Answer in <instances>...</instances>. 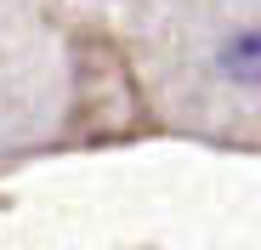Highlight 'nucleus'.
<instances>
[{
	"label": "nucleus",
	"mask_w": 261,
	"mask_h": 250,
	"mask_svg": "<svg viewBox=\"0 0 261 250\" xmlns=\"http://www.w3.org/2000/svg\"><path fill=\"white\" fill-rule=\"evenodd\" d=\"M216 74L233 86H261V29H233L216 46Z\"/></svg>",
	"instance_id": "f257e3e1"
}]
</instances>
